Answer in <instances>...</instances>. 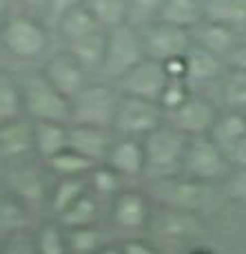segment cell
<instances>
[{
    "mask_svg": "<svg viewBox=\"0 0 246 254\" xmlns=\"http://www.w3.org/2000/svg\"><path fill=\"white\" fill-rule=\"evenodd\" d=\"M191 254H213V252H211V250H193Z\"/></svg>",
    "mask_w": 246,
    "mask_h": 254,
    "instance_id": "obj_47",
    "label": "cell"
},
{
    "mask_svg": "<svg viewBox=\"0 0 246 254\" xmlns=\"http://www.w3.org/2000/svg\"><path fill=\"white\" fill-rule=\"evenodd\" d=\"M209 188L211 186L193 182V179L184 177V175L149 182V190L157 206L182 208V210H200Z\"/></svg>",
    "mask_w": 246,
    "mask_h": 254,
    "instance_id": "obj_13",
    "label": "cell"
},
{
    "mask_svg": "<svg viewBox=\"0 0 246 254\" xmlns=\"http://www.w3.org/2000/svg\"><path fill=\"white\" fill-rule=\"evenodd\" d=\"M51 33L53 29L45 22L42 16L29 11H16L2 18V31H0L2 51L20 64L45 60L51 53L49 51Z\"/></svg>",
    "mask_w": 246,
    "mask_h": 254,
    "instance_id": "obj_1",
    "label": "cell"
},
{
    "mask_svg": "<svg viewBox=\"0 0 246 254\" xmlns=\"http://www.w3.org/2000/svg\"><path fill=\"white\" fill-rule=\"evenodd\" d=\"M18 77L24 95V113L29 120L71 124V100L49 82L42 69L27 71Z\"/></svg>",
    "mask_w": 246,
    "mask_h": 254,
    "instance_id": "obj_3",
    "label": "cell"
},
{
    "mask_svg": "<svg viewBox=\"0 0 246 254\" xmlns=\"http://www.w3.org/2000/svg\"><path fill=\"white\" fill-rule=\"evenodd\" d=\"M105 164H109L113 170H118V173H120L126 182L144 179V170H146L144 139L120 137V135H118Z\"/></svg>",
    "mask_w": 246,
    "mask_h": 254,
    "instance_id": "obj_19",
    "label": "cell"
},
{
    "mask_svg": "<svg viewBox=\"0 0 246 254\" xmlns=\"http://www.w3.org/2000/svg\"><path fill=\"white\" fill-rule=\"evenodd\" d=\"M33 237H36V246L40 254H69L67 228L56 217L42 223Z\"/></svg>",
    "mask_w": 246,
    "mask_h": 254,
    "instance_id": "obj_35",
    "label": "cell"
},
{
    "mask_svg": "<svg viewBox=\"0 0 246 254\" xmlns=\"http://www.w3.org/2000/svg\"><path fill=\"white\" fill-rule=\"evenodd\" d=\"M155 234L166 241H198L204 237L206 223L198 210L157 206V214L151 219Z\"/></svg>",
    "mask_w": 246,
    "mask_h": 254,
    "instance_id": "obj_14",
    "label": "cell"
},
{
    "mask_svg": "<svg viewBox=\"0 0 246 254\" xmlns=\"http://www.w3.org/2000/svg\"><path fill=\"white\" fill-rule=\"evenodd\" d=\"M16 2L22 11L36 13V16H42V13H45V7H47V0H16Z\"/></svg>",
    "mask_w": 246,
    "mask_h": 254,
    "instance_id": "obj_45",
    "label": "cell"
},
{
    "mask_svg": "<svg viewBox=\"0 0 246 254\" xmlns=\"http://www.w3.org/2000/svg\"><path fill=\"white\" fill-rule=\"evenodd\" d=\"M220 111L222 109L211 97H206L202 91H193V95L184 104L166 113V122L175 126L180 133H184L186 137H202L211 133Z\"/></svg>",
    "mask_w": 246,
    "mask_h": 254,
    "instance_id": "obj_10",
    "label": "cell"
},
{
    "mask_svg": "<svg viewBox=\"0 0 246 254\" xmlns=\"http://www.w3.org/2000/svg\"><path fill=\"white\" fill-rule=\"evenodd\" d=\"M87 192H89V175H85V177H60L51 186L47 210L53 217H60L69 206H73Z\"/></svg>",
    "mask_w": 246,
    "mask_h": 254,
    "instance_id": "obj_24",
    "label": "cell"
},
{
    "mask_svg": "<svg viewBox=\"0 0 246 254\" xmlns=\"http://www.w3.org/2000/svg\"><path fill=\"white\" fill-rule=\"evenodd\" d=\"M98 254H124V250H122V243L120 246H116V243H107Z\"/></svg>",
    "mask_w": 246,
    "mask_h": 254,
    "instance_id": "obj_46",
    "label": "cell"
},
{
    "mask_svg": "<svg viewBox=\"0 0 246 254\" xmlns=\"http://www.w3.org/2000/svg\"><path fill=\"white\" fill-rule=\"evenodd\" d=\"M122 93L111 80L93 77L71 100V124H91L113 128Z\"/></svg>",
    "mask_w": 246,
    "mask_h": 254,
    "instance_id": "obj_4",
    "label": "cell"
},
{
    "mask_svg": "<svg viewBox=\"0 0 246 254\" xmlns=\"http://www.w3.org/2000/svg\"><path fill=\"white\" fill-rule=\"evenodd\" d=\"M193 91L195 89L186 80H175V77H171L164 93H162V97H160V106L166 113H171V111H175L178 106L184 104V102L193 95Z\"/></svg>",
    "mask_w": 246,
    "mask_h": 254,
    "instance_id": "obj_38",
    "label": "cell"
},
{
    "mask_svg": "<svg viewBox=\"0 0 246 254\" xmlns=\"http://www.w3.org/2000/svg\"><path fill=\"white\" fill-rule=\"evenodd\" d=\"M189 139L191 137L180 133L169 122H164L160 128L153 130L144 139V157H146L144 182H157V179L182 175Z\"/></svg>",
    "mask_w": 246,
    "mask_h": 254,
    "instance_id": "obj_2",
    "label": "cell"
},
{
    "mask_svg": "<svg viewBox=\"0 0 246 254\" xmlns=\"http://www.w3.org/2000/svg\"><path fill=\"white\" fill-rule=\"evenodd\" d=\"M62 47H65L91 75H100L102 73L105 53H107V31L91 33V36H85V38H80V40H73Z\"/></svg>",
    "mask_w": 246,
    "mask_h": 254,
    "instance_id": "obj_22",
    "label": "cell"
},
{
    "mask_svg": "<svg viewBox=\"0 0 246 254\" xmlns=\"http://www.w3.org/2000/svg\"><path fill=\"white\" fill-rule=\"evenodd\" d=\"M218 93L222 109L246 111V71L229 66L218 84Z\"/></svg>",
    "mask_w": 246,
    "mask_h": 254,
    "instance_id": "obj_33",
    "label": "cell"
},
{
    "mask_svg": "<svg viewBox=\"0 0 246 254\" xmlns=\"http://www.w3.org/2000/svg\"><path fill=\"white\" fill-rule=\"evenodd\" d=\"M2 188L4 192L27 203L31 210L47 206L49 194H51L45 170L33 159L18 164H2Z\"/></svg>",
    "mask_w": 246,
    "mask_h": 254,
    "instance_id": "obj_8",
    "label": "cell"
},
{
    "mask_svg": "<svg viewBox=\"0 0 246 254\" xmlns=\"http://www.w3.org/2000/svg\"><path fill=\"white\" fill-rule=\"evenodd\" d=\"M226 64H229L231 69L246 71V40H240V45L229 53V58H226Z\"/></svg>",
    "mask_w": 246,
    "mask_h": 254,
    "instance_id": "obj_43",
    "label": "cell"
},
{
    "mask_svg": "<svg viewBox=\"0 0 246 254\" xmlns=\"http://www.w3.org/2000/svg\"><path fill=\"white\" fill-rule=\"evenodd\" d=\"M31 212L33 210L27 203H22L13 194L4 192L2 201H0V232H2V239L29 232L31 221H33Z\"/></svg>",
    "mask_w": 246,
    "mask_h": 254,
    "instance_id": "obj_25",
    "label": "cell"
},
{
    "mask_svg": "<svg viewBox=\"0 0 246 254\" xmlns=\"http://www.w3.org/2000/svg\"><path fill=\"white\" fill-rule=\"evenodd\" d=\"M184 62H186V82L195 91H202L213 84L218 86L220 80L224 77L226 69H229L224 58H220L218 53L209 51V49L195 45V42L189 49V53L184 56Z\"/></svg>",
    "mask_w": 246,
    "mask_h": 254,
    "instance_id": "obj_17",
    "label": "cell"
},
{
    "mask_svg": "<svg viewBox=\"0 0 246 254\" xmlns=\"http://www.w3.org/2000/svg\"><path fill=\"white\" fill-rule=\"evenodd\" d=\"M36 157L47 162L53 155L69 148V124L65 122H33Z\"/></svg>",
    "mask_w": 246,
    "mask_h": 254,
    "instance_id": "obj_21",
    "label": "cell"
},
{
    "mask_svg": "<svg viewBox=\"0 0 246 254\" xmlns=\"http://www.w3.org/2000/svg\"><path fill=\"white\" fill-rule=\"evenodd\" d=\"M102 206L105 201L98 199L96 194L87 192L85 197H80L73 206H69L60 217H56L67 230H73V228H87V226H98L102 217Z\"/></svg>",
    "mask_w": 246,
    "mask_h": 254,
    "instance_id": "obj_27",
    "label": "cell"
},
{
    "mask_svg": "<svg viewBox=\"0 0 246 254\" xmlns=\"http://www.w3.org/2000/svg\"><path fill=\"white\" fill-rule=\"evenodd\" d=\"M169 71L162 62L157 60H142L137 66H133L129 73L116 80L113 84L118 86V91L122 95H131V97H142V100H151V102H160L162 93H164L166 84H169Z\"/></svg>",
    "mask_w": 246,
    "mask_h": 254,
    "instance_id": "obj_11",
    "label": "cell"
},
{
    "mask_svg": "<svg viewBox=\"0 0 246 254\" xmlns=\"http://www.w3.org/2000/svg\"><path fill=\"white\" fill-rule=\"evenodd\" d=\"M40 69L49 77V82H51L62 95H67L69 100H73V97L93 80L91 73L87 71L65 47L49 53L45 60H42Z\"/></svg>",
    "mask_w": 246,
    "mask_h": 254,
    "instance_id": "obj_12",
    "label": "cell"
},
{
    "mask_svg": "<svg viewBox=\"0 0 246 254\" xmlns=\"http://www.w3.org/2000/svg\"><path fill=\"white\" fill-rule=\"evenodd\" d=\"M164 2L166 0H129V22L137 27L155 22L160 18Z\"/></svg>",
    "mask_w": 246,
    "mask_h": 254,
    "instance_id": "obj_37",
    "label": "cell"
},
{
    "mask_svg": "<svg viewBox=\"0 0 246 254\" xmlns=\"http://www.w3.org/2000/svg\"><path fill=\"white\" fill-rule=\"evenodd\" d=\"M122 250H124V254H160L153 243H149L146 239H137V237L122 241Z\"/></svg>",
    "mask_w": 246,
    "mask_h": 254,
    "instance_id": "obj_42",
    "label": "cell"
},
{
    "mask_svg": "<svg viewBox=\"0 0 246 254\" xmlns=\"http://www.w3.org/2000/svg\"><path fill=\"white\" fill-rule=\"evenodd\" d=\"M111 221L118 230L137 232L146 228L153 219L151 201L144 190L140 188H124L116 199L109 203Z\"/></svg>",
    "mask_w": 246,
    "mask_h": 254,
    "instance_id": "obj_15",
    "label": "cell"
},
{
    "mask_svg": "<svg viewBox=\"0 0 246 254\" xmlns=\"http://www.w3.org/2000/svg\"><path fill=\"white\" fill-rule=\"evenodd\" d=\"M98 31H105L100 27V22L96 20V16L89 11L87 4H80V7L71 9L60 22L53 27V33L60 38L62 45H69L73 40H80L85 36H91V33Z\"/></svg>",
    "mask_w": 246,
    "mask_h": 254,
    "instance_id": "obj_23",
    "label": "cell"
},
{
    "mask_svg": "<svg viewBox=\"0 0 246 254\" xmlns=\"http://www.w3.org/2000/svg\"><path fill=\"white\" fill-rule=\"evenodd\" d=\"M229 159H231V164H233V168L246 170V137H242L229 150Z\"/></svg>",
    "mask_w": 246,
    "mask_h": 254,
    "instance_id": "obj_44",
    "label": "cell"
},
{
    "mask_svg": "<svg viewBox=\"0 0 246 254\" xmlns=\"http://www.w3.org/2000/svg\"><path fill=\"white\" fill-rule=\"evenodd\" d=\"M240 36H242V33H238L235 29L226 27V24H220V22H213V20H206V18L193 29L195 45L218 53L224 60L229 58V53L240 45V40H242Z\"/></svg>",
    "mask_w": 246,
    "mask_h": 254,
    "instance_id": "obj_20",
    "label": "cell"
},
{
    "mask_svg": "<svg viewBox=\"0 0 246 254\" xmlns=\"http://www.w3.org/2000/svg\"><path fill=\"white\" fill-rule=\"evenodd\" d=\"M142 60H146L142 27L133 22H124L107 31V53L100 77L116 82L133 66L140 64Z\"/></svg>",
    "mask_w": 246,
    "mask_h": 254,
    "instance_id": "obj_5",
    "label": "cell"
},
{
    "mask_svg": "<svg viewBox=\"0 0 246 254\" xmlns=\"http://www.w3.org/2000/svg\"><path fill=\"white\" fill-rule=\"evenodd\" d=\"M204 18L246 33V0H204Z\"/></svg>",
    "mask_w": 246,
    "mask_h": 254,
    "instance_id": "obj_28",
    "label": "cell"
},
{
    "mask_svg": "<svg viewBox=\"0 0 246 254\" xmlns=\"http://www.w3.org/2000/svg\"><path fill=\"white\" fill-rule=\"evenodd\" d=\"M24 95L20 77L9 71L0 73V122L24 117Z\"/></svg>",
    "mask_w": 246,
    "mask_h": 254,
    "instance_id": "obj_31",
    "label": "cell"
},
{
    "mask_svg": "<svg viewBox=\"0 0 246 254\" xmlns=\"http://www.w3.org/2000/svg\"><path fill=\"white\" fill-rule=\"evenodd\" d=\"M80 4H85V0H47V7H45L42 18H45V22L53 29L71 9L80 7Z\"/></svg>",
    "mask_w": 246,
    "mask_h": 254,
    "instance_id": "obj_40",
    "label": "cell"
},
{
    "mask_svg": "<svg viewBox=\"0 0 246 254\" xmlns=\"http://www.w3.org/2000/svg\"><path fill=\"white\" fill-rule=\"evenodd\" d=\"M116 137V130L105 128V126L69 124V146L78 153H82L85 157H89L93 164L107 162Z\"/></svg>",
    "mask_w": 246,
    "mask_h": 254,
    "instance_id": "obj_18",
    "label": "cell"
},
{
    "mask_svg": "<svg viewBox=\"0 0 246 254\" xmlns=\"http://www.w3.org/2000/svg\"><path fill=\"white\" fill-rule=\"evenodd\" d=\"M231 173H233V164L229 159V153L218 141H213L211 135L189 139L184 168H182L184 177L206 186H215L224 184Z\"/></svg>",
    "mask_w": 246,
    "mask_h": 254,
    "instance_id": "obj_6",
    "label": "cell"
},
{
    "mask_svg": "<svg viewBox=\"0 0 246 254\" xmlns=\"http://www.w3.org/2000/svg\"><path fill=\"white\" fill-rule=\"evenodd\" d=\"M0 159L2 164L38 159L36 139H33V120L24 115L18 120L0 122Z\"/></svg>",
    "mask_w": 246,
    "mask_h": 254,
    "instance_id": "obj_16",
    "label": "cell"
},
{
    "mask_svg": "<svg viewBox=\"0 0 246 254\" xmlns=\"http://www.w3.org/2000/svg\"><path fill=\"white\" fill-rule=\"evenodd\" d=\"M2 254H40V252H38L36 246V237L24 232L2 239Z\"/></svg>",
    "mask_w": 246,
    "mask_h": 254,
    "instance_id": "obj_39",
    "label": "cell"
},
{
    "mask_svg": "<svg viewBox=\"0 0 246 254\" xmlns=\"http://www.w3.org/2000/svg\"><path fill=\"white\" fill-rule=\"evenodd\" d=\"M47 168L49 175H53L56 179L60 177H85V175H89L93 168H96L98 164H93L89 157H85L82 153H78V150H73L71 146L65 148L62 153L53 155L51 159H47V162H42Z\"/></svg>",
    "mask_w": 246,
    "mask_h": 254,
    "instance_id": "obj_29",
    "label": "cell"
},
{
    "mask_svg": "<svg viewBox=\"0 0 246 254\" xmlns=\"http://www.w3.org/2000/svg\"><path fill=\"white\" fill-rule=\"evenodd\" d=\"M142 36H144L146 58L162 62V64L184 58L189 49L193 47V31L191 29L164 20H155L142 27Z\"/></svg>",
    "mask_w": 246,
    "mask_h": 254,
    "instance_id": "obj_9",
    "label": "cell"
},
{
    "mask_svg": "<svg viewBox=\"0 0 246 254\" xmlns=\"http://www.w3.org/2000/svg\"><path fill=\"white\" fill-rule=\"evenodd\" d=\"M226 194L235 201H246V170L233 168V173L229 175V179L224 182Z\"/></svg>",
    "mask_w": 246,
    "mask_h": 254,
    "instance_id": "obj_41",
    "label": "cell"
},
{
    "mask_svg": "<svg viewBox=\"0 0 246 254\" xmlns=\"http://www.w3.org/2000/svg\"><path fill=\"white\" fill-rule=\"evenodd\" d=\"M164 122H166V111L160 106V102L122 95L116 113V122H113V130L120 137L146 139Z\"/></svg>",
    "mask_w": 246,
    "mask_h": 254,
    "instance_id": "obj_7",
    "label": "cell"
},
{
    "mask_svg": "<svg viewBox=\"0 0 246 254\" xmlns=\"http://www.w3.org/2000/svg\"><path fill=\"white\" fill-rule=\"evenodd\" d=\"M67 239H69V254H98L109 243L100 226L67 230Z\"/></svg>",
    "mask_w": 246,
    "mask_h": 254,
    "instance_id": "obj_36",
    "label": "cell"
},
{
    "mask_svg": "<svg viewBox=\"0 0 246 254\" xmlns=\"http://www.w3.org/2000/svg\"><path fill=\"white\" fill-rule=\"evenodd\" d=\"M157 20H164L193 31L204 20V0H166Z\"/></svg>",
    "mask_w": 246,
    "mask_h": 254,
    "instance_id": "obj_30",
    "label": "cell"
},
{
    "mask_svg": "<svg viewBox=\"0 0 246 254\" xmlns=\"http://www.w3.org/2000/svg\"><path fill=\"white\" fill-rule=\"evenodd\" d=\"M105 31L129 22V0H85Z\"/></svg>",
    "mask_w": 246,
    "mask_h": 254,
    "instance_id": "obj_34",
    "label": "cell"
},
{
    "mask_svg": "<svg viewBox=\"0 0 246 254\" xmlns=\"http://www.w3.org/2000/svg\"><path fill=\"white\" fill-rule=\"evenodd\" d=\"M126 184L129 182L118 170H113L109 164H98L89 173V190L105 203H111L122 190L129 188Z\"/></svg>",
    "mask_w": 246,
    "mask_h": 254,
    "instance_id": "obj_32",
    "label": "cell"
},
{
    "mask_svg": "<svg viewBox=\"0 0 246 254\" xmlns=\"http://www.w3.org/2000/svg\"><path fill=\"white\" fill-rule=\"evenodd\" d=\"M209 135L229 153L240 139L246 137V111L222 109Z\"/></svg>",
    "mask_w": 246,
    "mask_h": 254,
    "instance_id": "obj_26",
    "label": "cell"
}]
</instances>
